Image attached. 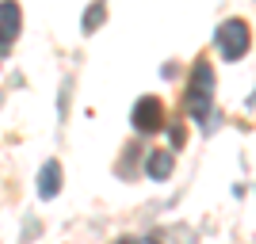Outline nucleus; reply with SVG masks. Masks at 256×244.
Listing matches in <instances>:
<instances>
[{"instance_id": "obj_1", "label": "nucleus", "mask_w": 256, "mask_h": 244, "mask_svg": "<svg viewBox=\"0 0 256 244\" xmlns=\"http://www.w3.org/2000/svg\"><path fill=\"white\" fill-rule=\"evenodd\" d=\"M210 99H214V69L206 61L195 65V76H192V92H188V111L192 118L206 122L210 118Z\"/></svg>"}, {"instance_id": "obj_2", "label": "nucleus", "mask_w": 256, "mask_h": 244, "mask_svg": "<svg viewBox=\"0 0 256 244\" xmlns=\"http://www.w3.org/2000/svg\"><path fill=\"white\" fill-rule=\"evenodd\" d=\"M218 50H222V57H230V61L245 57L248 53V27L241 19L222 23V27H218Z\"/></svg>"}, {"instance_id": "obj_3", "label": "nucleus", "mask_w": 256, "mask_h": 244, "mask_svg": "<svg viewBox=\"0 0 256 244\" xmlns=\"http://www.w3.org/2000/svg\"><path fill=\"white\" fill-rule=\"evenodd\" d=\"M134 126L142 130V134H157L160 126H164V103H160L157 96H142L138 103H134Z\"/></svg>"}, {"instance_id": "obj_4", "label": "nucleus", "mask_w": 256, "mask_h": 244, "mask_svg": "<svg viewBox=\"0 0 256 244\" xmlns=\"http://www.w3.org/2000/svg\"><path fill=\"white\" fill-rule=\"evenodd\" d=\"M20 4H0V53H8V46L16 42V34H20Z\"/></svg>"}, {"instance_id": "obj_5", "label": "nucleus", "mask_w": 256, "mask_h": 244, "mask_svg": "<svg viewBox=\"0 0 256 244\" xmlns=\"http://www.w3.org/2000/svg\"><path fill=\"white\" fill-rule=\"evenodd\" d=\"M58 191H62V164H58V160H46L42 172H38V195H42V199H54Z\"/></svg>"}, {"instance_id": "obj_6", "label": "nucleus", "mask_w": 256, "mask_h": 244, "mask_svg": "<svg viewBox=\"0 0 256 244\" xmlns=\"http://www.w3.org/2000/svg\"><path fill=\"white\" fill-rule=\"evenodd\" d=\"M146 168H150L153 180H168V176H172V153H168V149L150 153V164H146Z\"/></svg>"}, {"instance_id": "obj_7", "label": "nucleus", "mask_w": 256, "mask_h": 244, "mask_svg": "<svg viewBox=\"0 0 256 244\" xmlns=\"http://www.w3.org/2000/svg\"><path fill=\"white\" fill-rule=\"evenodd\" d=\"M100 19H104V4L88 8V15H84V31H96V27H100Z\"/></svg>"}]
</instances>
